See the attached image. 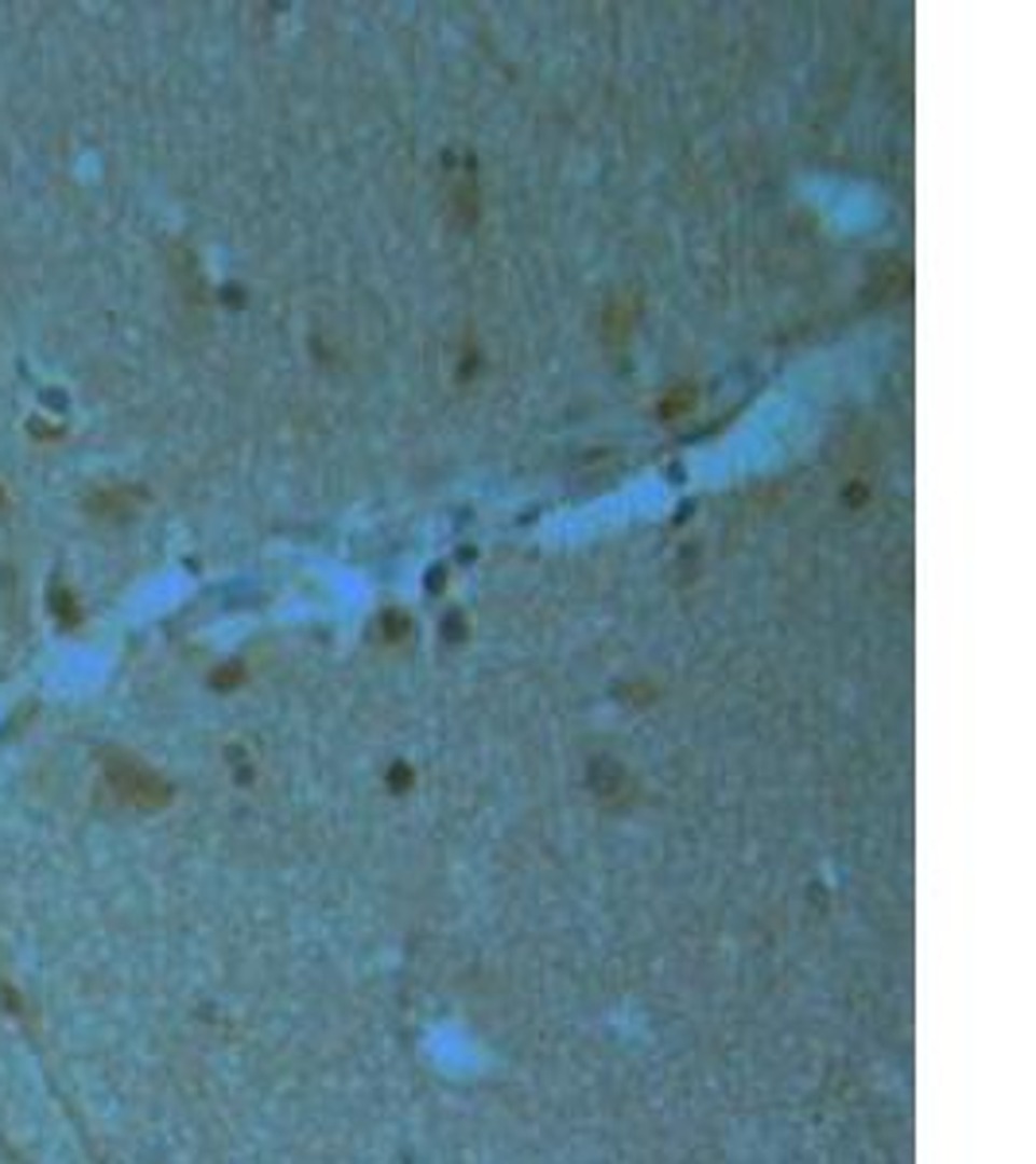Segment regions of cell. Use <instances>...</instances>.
Segmentation results:
<instances>
[{
  "mask_svg": "<svg viewBox=\"0 0 1036 1164\" xmlns=\"http://www.w3.org/2000/svg\"><path fill=\"white\" fill-rule=\"evenodd\" d=\"M109 785L116 788L121 795H128V800H136V804H160L164 800V785L155 780L152 773H144V768L136 765L133 757H116V761H109Z\"/></svg>",
  "mask_w": 1036,
  "mask_h": 1164,
  "instance_id": "obj_1",
  "label": "cell"
},
{
  "mask_svg": "<svg viewBox=\"0 0 1036 1164\" xmlns=\"http://www.w3.org/2000/svg\"><path fill=\"white\" fill-rule=\"evenodd\" d=\"M51 601H55V618L63 621V625H78V610H74V598H70V591H55L51 594Z\"/></svg>",
  "mask_w": 1036,
  "mask_h": 1164,
  "instance_id": "obj_2",
  "label": "cell"
},
{
  "mask_svg": "<svg viewBox=\"0 0 1036 1164\" xmlns=\"http://www.w3.org/2000/svg\"><path fill=\"white\" fill-rule=\"evenodd\" d=\"M0 504H4V489H0Z\"/></svg>",
  "mask_w": 1036,
  "mask_h": 1164,
  "instance_id": "obj_3",
  "label": "cell"
}]
</instances>
